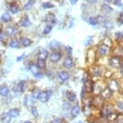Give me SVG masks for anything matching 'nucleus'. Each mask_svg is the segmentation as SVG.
<instances>
[{
	"instance_id": "f257e3e1",
	"label": "nucleus",
	"mask_w": 123,
	"mask_h": 123,
	"mask_svg": "<svg viewBox=\"0 0 123 123\" xmlns=\"http://www.w3.org/2000/svg\"><path fill=\"white\" fill-rule=\"evenodd\" d=\"M114 105H111V104H105L101 109L100 115L102 117H109L114 113Z\"/></svg>"
},
{
	"instance_id": "f03ea898",
	"label": "nucleus",
	"mask_w": 123,
	"mask_h": 123,
	"mask_svg": "<svg viewBox=\"0 0 123 123\" xmlns=\"http://www.w3.org/2000/svg\"><path fill=\"white\" fill-rule=\"evenodd\" d=\"M52 95V90H46V91H41L38 97V100L41 103H46L48 100L51 98Z\"/></svg>"
},
{
	"instance_id": "7ed1b4c3",
	"label": "nucleus",
	"mask_w": 123,
	"mask_h": 123,
	"mask_svg": "<svg viewBox=\"0 0 123 123\" xmlns=\"http://www.w3.org/2000/svg\"><path fill=\"white\" fill-rule=\"evenodd\" d=\"M122 62V61L121 60V58L119 56H117V55H113L109 60V64L113 68H119Z\"/></svg>"
},
{
	"instance_id": "20e7f679",
	"label": "nucleus",
	"mask_w": 123,
	"mask_h": 123,
	"mask_svg": "<svg viewBox=\"0 0 123 123\" xmlns=\"http://www.w3.org/2000/svg\"><path fill=\"white\" fill-rule=\"evenodd\" d=\"M110 51V48L109 45H106L105 43H101L97 48V52L101 56H105L109 54Z\"/></svg>"
},
{
	"instance_id": "39448f33",
	"label": "nucleus",
	"mask_w": 123,
	"mask_h": 123,
	"mask_svg": "<svg viewBox=\"0 0 123 123\" xmlns=\"http://www.w3.org/2000/svg\"><path fill=\"white\" fill-rule=\"evenodd\" d=\"M107 86L109 87V89H110L113 92L117 91V90L120 89L119 82H118L117 80H115V79H111V80H109Z\"/></svg>"
},
{
	"instance_id": "423d86ee",
	"label": "nucleus",
	"mask_w": 123,
	"mask_h": 123,
	"mask_svg": "<svg viewBox=\"0 0 123 123\" xmlns=\"http://www.w3.org/2000/svg\"><path fill=\"white\" fill-rule=\"evenodd\" d=\"M57 76H58V78H59V80L63 81V82H65V81L68 80L69 79H70V74L67 71H64V70L60 71L59 73H57Z\"/></svg>"
},
{
	"instance_id": "0eeeda50",
	"label": "nucleus",
	"mask_w": 123,
	"mask_h": 123,
	"mask_svg": "<svg viewBox=\"0 0 123 123\" xmlns=\"http://www.w3.org/2000/svg\"><path fill=\"white\" fill-rule=\"evenodd\" d=\"M80 111H81L80 106L78 104H76V105L72 106L71 111H70V114L73 118H76V117H77L79 115H80Z\"/></svg>"
},
{
	"instance_id": "6e6552de",
	"label": "nucleus",
	"mask_w": 123,
	"mask_h": 123,
	"mask_svg": "<svg viewBox=\"0 0 123 123\" xmlns=\"http://www.w3.org/2000/svg\"><path fill=\"white\" fill-rule=\"evenodd\" d=\"M62 54L60 52H57V51H55V52H53L50 54V60L52 63H57L58 61L60 60Z\"/></svg>"
},
{
	"instance_id": "1a4fd4ad",
	"label": "nucleus",
	"mask_w": 123,
	"mask_h": 123,
	"mask_svg": "<svg viewBox=\"0 0 123 123\" xmlns=\"http://www.w3.org/2000/svg\"><path fill=\"white\" fill-rule=\"evenodd\" d=\"M113 92L111 91V90L109 89V87L106 85V86L104 88V89H103V91L101 92V93L100 94L101 96L103 97L105 100H108V99H110L113 96Z\"/></svg>"
},
{
	"instance_id": "9d476101",
	"label": "nucleus",
	"mask_w": 123,
	"mask_h": 123,
	"mask_svg": "<svg viewBox=\"0 0 123 123\" xmlns=\"http://www.w3.org/2000/svg\"><path fill=\"white\" fill-rule=\"evenodd\" d=\"M73 65H74V62H73V60L72 59L71 56L66 57L63 61L64 68H65L67 69H70L71 68H73Z\"/></svg>"
},
{
	"instance_id": "9b49d317",
	"label": "nucleus",
	"mask_w": 123,
	"mask_h": 123,
	"mask_svg": "<svg viewBox=\"0 0 123 123\" xmlns=\"http://www.w3.org/2000/svg\"><path fill=\"white\" fill-rule=\"evenodd\" d=\"M66 97L68 102L73 103V102H75L76 101V99H77V95H76V92L68 91L66 92Z\"/></svg>"
},
{
	"instance_id": "f8f14e48",
	"label": "nucleus",
	"mask_w": 123,
	"mask_h": 123,
	"mask_svg": "<svg viewBox=\"0 0 123 123\" xmlns=\"http://www.w3.org/2000/svg\"><path fill=\"white\" fill-rule=\"evenodd\" d=\"M102 75V69L100 66H94L92 68V76L94 77H100Z\"/></svg>"
},
{
	"instance_id": "ddd939ff",
	"label": "nucleus",
	"mask_w": 123,
	"mask_h": 123,
	"mask_svg": "<svg viewBox=\"0 0 123 123\" xmlns=\"http://www.w3.org/2000/svg\"><path fill=\"white\" fill-rule=\"evenodd\" d=\"M113 105H114V108L118 111V112L121 113H123V101H122V100L117 101Z\"/></svg>"
},
{
	"instance_id": "4468645a",
	"label": "nucleus",
	"mask_w": 123,
	"mask_h": 123,
	"mask_svg": "<svg viewBox=\"0 0 123 123\" xmlns=\"http://www.w3.org/2000/svg\"><path fill=\"white\" fill-rule=\"evenodd\" d=\"M1 121L3 123H10L11 121V117L9 113H3L1 116Z\"/></svg>"
},
{
	"instance_id": "2eb2a0df",
	"label": "nucleus",
	"mask_w": 123,
	"mask_h": 123,
	"mask_svg": "<svg viewBox=\"0 0 123 123\" xmlns=\"http://www.w3.org/2000/svg\"><path fill=\"white\" fill-rule=\"evenodd\" d=\"M48 56V50L46 49H41L39 52L38 54V59H41V60H46Z\"/></svg>"
},
{
	"instance_id": "dca6fc26",
	"label": "nucleus",
	"mask_w": 123,
	"mask_h": 123,
	"mask_svg": "<svg viewBox=\"0 0 123 123\" xmlns=\"http://www.w3.org/2000/svg\"><path fill=\"white\" fill-rule=\"evenodd\" d=\"M48 46H49L51 50H57L60 48V46L61 45H60V43L58 42V41L53 40V41H52V42H50Z\"/></svg>"
},
{
	"instance_id": "f3484780",
	"label": "nucleus",
	"mask_w": 123,
	"mask_h": 123,
	"mask_svg": "<svg viewBox=\"0 0 123 123\" xmlns=\"http://www.w3.org/2000/svg\"><path fill=\"white\" fill-rule=\"evenodd\" d=\"M19 113H20V110L17 108L11 109V110H10V111H9V114L11 115V117H17L19 116Z\"/></svg>"
},
{
	"instance_id": "a211bd4d",
	"label": "nucleus",
	"mask_w": 123,
	"mask_h": 123,
	"mask_svg": "<svg viewBox=\"0 0 123 123\" xmlns=\"http://www.w3.org/2000/svg\"><path fill=\"white\" fill-rule=\"evenodd\" d=\"M20 43L24 47H28V46L31 44V40L28 38H26V37H23L20 39Z\"/></svg>"
},
{
	"instance_id": "6ab92c4d",
	"label": "nucleus",
	"mask_w": 123,
	"mask_h": 123,
	"mask_svg": "<svg viewBox=\"0 0 123 123\" xmlns=\"http://www.w3.org/2000/svg\"><path fill=\"white\" fill-rule=\"evenodd\" d=\"M88 22H89V24L90 25H92V26H97V25L99 24L98 18L96 17V16H92V17H90L89 19H88Z\"/></svg>"
},
{
	"instance_id": "aec40b11",
	"label": "nucleus",
	"mask_w": 123,
	"mask_h": 123,
	"mask_svg": "<svg viewBox=\"0 0 123 123\" xmlns=\"http://www.w3.org/2000/svg\"><path fill=\"white\" fill-rule=\"evenodd\" d=\"M17 89H18V91L20 92H24L25 89H26V81H24V80L20 81L17 86Z\"/></svg>"
},
{
	"instance_id": "412c9836",
	"label": "nucleus",
	"mask_w": 123,
	"mask_h": 123,
	"mask_svg": "<svg viewBox=\"0 0 123 123\" xmlns=\"http://www.w3.org/2000/svg\"><path fill=\"white\" fill-rule=\"evenodd\" d=\"M31 24V22L27 16H26L24 18H23V19L21 20V22H20V25L23 27H28Z\"/></svg>"
},
{
	"instance_id": "4be33fe9",
	"label": "nucleus",
	"mask_w": 123,
	"mask_h": 123,
	"mask_svg": "<svg viewBox=\"0 0 123 123\" xmlns=\"http://www.w3.org/2000/svg\"><path fill=\"white\" fill-rule=\"evenodd\" d=\"M87 94H88V89H87V87L84 85L82 86V88H81V90H80V98H81V100H84L85 97H87Z\"/></svg>"
},
{
	"instance_id": "5701e85b",
	"label": "nucleus",
	"mask_w": 123,
	"mask_h": 123,
	"mask_svg": "<svg viewBox=\"0 0 123 123\" xmlns=\"http://www.w3.org/2000/svg\"><path fill=\"white\" fill-rule=\"evenodd\" d=\"M9 94V89L6 86L0 87V95L3 97H6Z\"/></svg>"
},
{
	"instance_id": "b1692460",
	"label": "nucleus",
	"mask_w": 123,
	"mask_h": 123,
	"mask_svg": "<svg viewBox=\"0 0 123 123\" xmlns=\"http://www.w3.org/2000/svg\"><path fill=\"white\" fill-rule=\"evenodd\" d=\"M16 31H17V30H16L15 27H8L6 28V33L9 36H14V35L15 34Z\"/></svg>"
},
{
	"instance_id": "393cba45",
	"label": "nucleus",
	"mask_w": 123,
	"mask_h": 123,
	"mask_svg": "<svg viewBox=\"0 0 123 123\" xmlns=\"http://www.w3.org/2000/svg\"><path fill=\"white\" fill-rule=\"evenodd\" d=\"M36 65L39 69H43L45 68L46 66V62L44 60H41V59H38L36 62Z\"/></svg>"
},
{
	"instance_id": "a878e982",
	"label": "nucleus",
	"mask_w": 123,
	"mask_h": 123,
	"mask_svg": "<svg viewBox=\"0 0 123 123\" xmlns=\"http://www.w3.org/2000/svg\"><path fill=\"white\" fill-rule=\"evenodd\" d=\"M34 104V101H32V98L31 97H30L28 96H27L25 97V100H24V105L26 106H31L32 107V105H33Z\"/></svg>"
},
{
	"instance_id": "bb28decb",
	"label": "nucleus",
	"mask_w": 123,
	"mask_h": 123,
	"mask_svg": "<svg viewBox=\"0 0 123 123\" xmlns=\"http://www.w3.org/2000/svg\"><path fill=\"white\" fill-rule=\"evenodd\" d=\"M92 43H93V36H88L86 39H85L84 44H85V47H89V46L91 45Z\"/></svg>"
},
{
	"instance_id": "cd10ccee",
	"label": "nucleus",
	"mask_w": 123,
	"mask_h": 123,
	"mask_svg": "<svg viewBox=\"0 0 123 123\" xmlns=\"http://www.w3.org/2000/svg\"><path fill=\"white\" fill-rule=\"evenodd\" d=\"M10 10L13 14H17L19 11V8L15 3H11V5L10 6Z\"/></svg>"
},
{
	"instance_id": "c85d7f7f",
	"label": "nucleus",
	"mask_w": 123,
	"mask_h": 123,
	"mask_svg": "<svg viewBox=\"0 0 123 123\" xmlns=\"http://www.w3.org/2000/svg\"><path fill=\"white\" fill-rule=\"evenodd\" d=\"M1 19L3 22H9L10 20H11V17L8 13H4L1 16Z\"/></svg>"
},
{
	"instance_id": "c756f323",
	"label": "nucleus",
	"mask_w": 123,
	"mask_h": 123,
	"mask_svg": "<svg viewBox=\"0 0 123 123\" xmlns=\"http://www.w3.org/2000/svg\"><path fill=\"white\" fill-rule=\"evenodd\" d=\"M35 2H36V0H29L24 6L25 10H30V9L32 7V6L35 4Z\"/></svg>"
},
{
	"instance_id": "7c9ffc66",
	"label": "nucleus",
	"mask_w": 123,
	"mask_h": 123,
	"mask_svg": "<svg viewBox=\"0 0 123 123\" xmlns=\"http://www.w3.org/2000/svg\"><path fill=\"white\" fill-rule=\"evenodd\" d=\"M18 44H19V43H18V41L16 40V39L11 40V42L9 43V46H10L11 48H18Z\"/></svg>"
},
{
	"instance_id": "2f4dec72",
	"label": "nucleus",
	"mask_w": 123,
	"mask_h": 123,
	"mask_svg": "<svg viewBox=\"0 0 123 123\" xmlns=\"http://www.w3.org/2000/svg\"><path fill=\"white\" fill-rule=\"evenodd\" d=\"M52 27L51 26V25L49 24H48V25H46L45 27H44V29H43V34L44 35H48V34H49L51 31H52Z\"/></svg>"
},
{
	"instance_id": "473e14b6",
	"label": "nucleus",
	"mask_w": 123,
	"mask_h": 123,
	"mask_svg": "<svg viewBox=\"0 0 123 123\" xmlns=\"http://www.w3.org/2000/svg\"><path fill=\"white\" fill-rule=\"evenodd\" d=\"M102 9H103V11H107V12H111L113 11V8L109 4H103L102 5Z\"/></svg>"
},
{
	"instance_id": "72a5a7b5",
	"label": "nucleus",
	"mask_w": 123,
	"mask_h": 123,
	"mask_svg": "<svg viewBox=\"0 0 123 123\" xmlns=\"http://www.w3.org/2000/svg\"><path fill=\"white\" fill-rule=\"evenodd\" d=\"M31 114L33 115L34 117H37L39 116V112H38V110H37L36 107H35V106L31 107Z\"/></svg>"
},
{
	"instance_id": "f704fd0d",
	"label": "nucleus",
	"mask_w": 123,
	"mask_h": 123,
	"mask_svg": "<svg viewBox=\"0 0 123 123\" xmlns=\"http://www.w3.org/2000/svg\"><path fill=\"white\" fill-rule=\"evenodd\" d=\"M48 17L47 18L48 21H49L51 24H55V16L53 15L52 14H50V15H48Z\"/></svg>"
},
{
	"instance_id": "c9c22d12",
	"label": "nucleus",
	"mask_w": 123,
	"mask_h": 123,
	"mask_svg": "<svg viewBox=\"0 0 123 123\" xmlns=\"http://www.w3.org/2000/svg\"><path fill=\"white\" fill-rule=\"evenodd\" d=\"M42 6L44 9H50V8H53V7H54V5L52 4L51 3H43L42 4Z\"/></svg>"
},
{
	"instance_id": "e433bc0d",
	"label": "nucleus",
	"mask_w": 123,
	"mask_h": 123,
	"mask_svg": "<svg viewBox=\"0 0 123 123\" xmlns=\"http://www.w3.org/2000/svg\"><path fill=\"white\" fill-rule=\"evenodd\" d=\"M38 69H39L37 65H34V64H32V65L30 67V70L33 74H36V73H38Z\"/></svg>"
},
{
	"instance_id": "4c0bfd02",
	"label": "nucleus",
	"mask_w": 123,
	"mask_h": 123,
	"mask_svg": "<svg viewBox=\"0 0 123 123\" xmlns=\"http://www.w3.org/2000/svg\"><path fill=\"white\" fill-rule=\"evenodd\" d=\"M115 37L117 39H119V40H121V39H123V32L122 31H117L115 33Z\"/></svg>"
},
{
	"instance_id": "58836bf2",
	"label": "nucleus",
	"mask_w": 123,
	"mask_h": 123,
	"mask_svg": "<svg viewBox=\"0 0 123 123\" xmlns=\"http://www.w3.org/2000/svg\"><path fill=\"white\" fill-rule=\"evenodd\" d=\"M41 91H39L38 89H36L35 91L32 92V97H33L34 99H38V97L39 96V93H40Z\"/></svg>"
},
{
	"instance_id": "ea45409f",
	"label": "nucleus",
	"mask_w": 123,
	"mask_h": 123,
	"mask_svg": "<svg viewBox=\"0 0 123 123\" xmlns=\"http://www.w3.org/2000/svg\"><path fill=\"white\" fill-rule=\"evenodd\" d=\"M51 123H64V120L61 119V118L56 117V118H54Z\"/></svg>"
},
{
	"instance_id": "a19ab883",
	"label": "nucleus",
	"mask_w": 123,
	"mask_h": 123,
	"mask_svg": "<svg viewBox=\"0 0 123 123\" xmlns=\"http://www.w3.org/2000/svg\"><path fill=\"white\" fill-rule=\"evenodd\" d=\"M64 108L66 109V110H69V109H71V105H70V102L67 101V102H64Z\"/></svg>"
},
{
	"instance_id": "79ce46f5",
	"label": "nucleus",
	"mask_w": 123,
	"mask_h": 123,
	"mask_svg": "<svg viewBox=\"0 0 123 123\" xmlns=\"http://www.w3.org/2000/svg\"><path fill=\"white\" fill-rule=\"evenodd\" d=\"M34 76H35V77H36V78L40 79V78H42L43 76V74L41 73H39V72H38V73H36V74H34Z\"/></svg>"
},
{
	"instance_id": "37998d69",
	"label": "nucleus",
	"mask_w": 123,
	"mask_h": 123,
	"mask_svg": "<svg viewBox=\"0 0 123 123\" xmlns=\"http://www.w3.org/2000/svg\"><path fill=\"white\" fill-rule=\"evenodd\" d=\"M118 22H119V24H123V12L120 14L119 18H118Z\"/></svg>"
},
{
	"instance_id": "c03bdc74",
	"label": "nucleus",
	"mask_w": 123,
	"mask_h": 123,
	"mask_svg": "<svg viewBox=\"0 0 123 123\" xmlns=\"http://www.w3.org/2000/svg\"><path fill=\"white\" fill-rule=\"evenodd\" d=\"M114 4L117 6H122V0H115Z\"/></svg>"
},
{
	"instance_id": "a18cd8bd",
	"label": "nucleus",
	"mask_w": 123,
	"mask_h": 123,
	"mask_svg": "<svg viewBox=\"0 0 123 123\" xmlns=\"http://www.w3.org/2000/svg\"><path fill=\"white\" fill-rule=\"evenodd\" d=\"M120 73H121V75H122L123 76V61L122 62V64H121V66H120Z\"/></svg>"
},
{
	"instance_id": "49530a36",
	"label": "nucleus",
	"mask_w": 123,
	"mask_h": 123,
	"mask_svg": "<svg viewBox=\"0 0 123 123\" xmlns=\"http://www.w3.org/2000/svg\"><path fill=\"white\" fill-rule=\"evenodd\" d=\"M4 38H5V35L3 33H2V32H0V42H2Z\"/></svg>"
},
{
	"instance_id": "de8ad7c7",
	"label": "nucleus",
	"mask_w": 123,
	"mask_h": 123,
	"mask_svg": "<svg viewBox=\"0 0 123 123\" xmlns=\"http://www.w3.org/2000/svg\"><path fill=\"white\" fill-rule=\"evenodd\" d=\"M77 1L78 0H70V3L72 5H75V4L77 3Z\"/></svg>"
},
{
	"instance_id": "09e8293b",
	"label": "nucleus",
	"mask_w": 123,
	"mask_h": 123,
	"mask_svg": "<svg viewBox=\"0 0 123 123\" xmlns=\"http://www.w3.org/2000/svg\"><path fill=\"white\" fill-rule=\"evenodd\" d=\"M24 56H25V54L22 55V56H20V57H18V58H17V59H16V60H17V61H19L20 60H22L23 58H24Z\"/></svg>"
},
{
	"instance_id": "8fccbe9b",
	"label": "nucleus",
	"mask_w": 123,
	"mask_h": 123,
	"mask_svg": "<svg viewBox=\"0 0 123 123\" xmlns=\"http://www.w3.org/2000/svg\"><path fill=\"white\" fill-rule=\"evenodd\" d=\"M107 3H111V2H113V0H105Z\"/></svg>"
},
{
	"instance_id": "3c124183",
	"label": "nucleus",
	"mask_w": 123,
	"mask_h": 123,
	"mask_svg": "<svg viewBox=\"0 0 123 123\" xmlns=\"http://www.w3.org/2000/svg\"><path fill=\"white\" fill-rule=\"evenodd\" d=\"M24 123H32V122H30V121H26V122H25Z\"/></svg>"
},
{
	"instance_id": "603ef678",
	"label": "nucleus",
	"mask_w": 123,
	"mask_h": 123,
	"mask_svg": "<svg viewBox=\"0 0 123 123\" xmlns=\"http://www.w3.org/2000/svg\"><path fill=\"white\" fill-rule=\"evenodd\" d=\"M78 123H83V122H79Z\"/></svg>"
},
{
	"instance_id": "864d4df0",
	"label": "nucleus",
	"mask_w": 123,
	"mask_h": 123,
	"mask_svg": "<svg viewBox=\"0 0 123 123\" xmlns=\"http://www.w3.org/2000/svg\"><path fill=\"white\" fill-rule=\"evenodd\" d=\"M0 80H1V78H0Z\"/></svg>"
}]
</instances>
